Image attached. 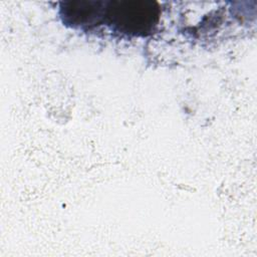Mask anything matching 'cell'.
I'll use <instances>...</instances> for the list:
<instances>
[{
    "label": "cell",
    "instance_id": "2",
    "mask_svg": "<svg viewBox=\"0 0 257 257\" xmlns=\"http://www.w3.org/2000/svg\"><path fill=\"white\" fill-rule=\"evenodd\" d=\"M107 1L76 0L60 4V15L64 23L74 27H92L105 20Z\"/></svg>",
    "mask_w": 257,
    "mask_h": 257
},
{
    "label": "cell",
    "instance_id": "1",
    "mask_svg": "<svg viewBox=\"0 0 257 257\" xmlns=\"http://www.w3.org/2000/svg\"><path fill=\"white\" fill-rule=\"evenodd\" d=\"M160 7L155 1L111 0L106 2L105 20L115 30L135 36L151 34L159 21Z\"/></svg>",
    "mask_w": 257,
    "mask_h": 257
}]
</instances>
